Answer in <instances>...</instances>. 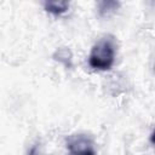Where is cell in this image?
Segmentation results:
<instances>
[{
	"mask_svg": "<svg viewBox=\"0 0 155 155\" xmlns=\"http://www.w3.org/2000/svg\"><path fill=\"white\" fill-rule=\"evenodd\" d=\"M115 41L111 36L98 40L90 53L88 64L94 70H109L115 62Z\"/></svg>",
	"mask_w": 155,
	"mask_h": 155,
	"instance_id": "cell-1",
	"label": "cell"
},
{
	"mask_svg": "<svg viewBox=\"0 0 155 155\" xmlns=\"http://www.w3.org/2000/svg\"><path fill=\"white\" fill-rule=\"evenodd\" d=\"M69 155H96V145L87 134H73L67 139Z\"/></svg>",
	"mask_w": 155,
	"mask_h": 155,
	"instance_id": "cell-2",
	"label": "cell"
},
{
	"mask_svg": "<svg viewBox=\"0 0 155 155\" xmlns=\"http://www.w3.org/2000/svg\"><path fill=\"white\" fill-rule=\"evenodd\" d=\"M44 7L47 12L53 15H61L65 12L69 7V4L67 1H48L44 4Z\"/></svg>",
	"mask_w": 155,
	"mask_h": 155,
	"instance_id": "cell-3",
	"label": "cell"
}]
</instances>
